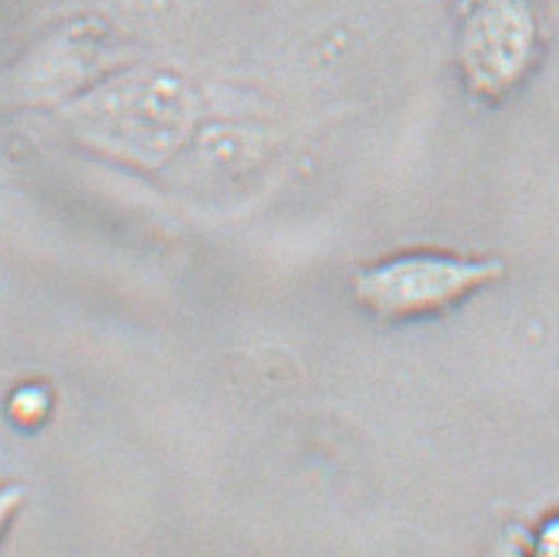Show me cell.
Listing matches in <instances>:
<instances>
[{"label": "cell", "mask_w": 559, "mask_h": 557, "mask_svg": "<svg viewBox=\"0 0 559 557\" xmlns=\"http://www.w3.org/2000/svg\"><path fill=\"white\" fill-rule=\"evenodd\" d=\"M499 260H471L440 252H409L360 270L355 298L384 321L426 318L457 306L500 278Z\"/></svg>", "instance_id": "1"}, {"label": "cell", "mask_w": 559, "mask_h": 557, "mask_svg": "<svg viewBox=\"0 0 559 557\" xmlns=\"http://www.w3.org/2000/svg\"><path fill=\"white\" fill-rule=\"evenodd\" d=\"M193 100L180 85H158L99 105L81 120L83 134L99 149L142 166H156L188 137Z\"/></svg>", "instance_id": "2"}, {"label": "cell", "mask_w": 559, "mask_h": 557, "mask_svg": "<svg viewBox=\"0 0 559 557\" xmlns=\"http://www.w3.org/2000/svg\"><path fill=\"white\" fill-rule=\"evenodd\" d=\"M538 44L532 0H479L461 32V66L471 87L504 95L528 70Z\"/></svg>", "instance_id": "3"}, {"label": "cell", "mask_w": 559, "mask_h": 557, "mask_svg": "<svg viewBox=\"0 0 559 557\" xmlns=\"http://www.w3.org/2000/svg\"><path fill=\"white\" fill-rule=\"evenodd\" d=\"M53 412V392L40 380H24L9 392L4 414L22 431L40 429Z\"/></svg>", "instance_id": "4"}, {"label": "cell", "mask_w": 559, "mask_h": 557, "mask_svg": "<svg viewBox=\"0 0 559 557\" xmlns=\"http://www.w3.org/2000/svg\"><path fill=\"white\" fill-rule=\"evenodd\" d=\"M26 500V487L21 483H2L0 481V544L11 530L12 522L19 517Z\"/></svg>", "instance_id": "5"}, {"label": "cell", "mask_w": 559, "mask_h": 557, "mask_svg": "<svg viewBox=\"0 0 559 557\" xmlns=\"http://www.w3.org/2000/svg\"><path fill=\"white\" fill-rule=\"evenodd\" d=\"M538 549L548 556H559V517L551 518L539 530Z\"/></svg>", "instance_id": "6"}]
</instances>
